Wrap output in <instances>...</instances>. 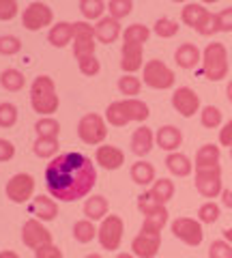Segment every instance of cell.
<instances>
[{
    "label": "cell",
    "mask_w": 232,
    "mask_h": 258,
    "mask_svg": "<svg viewBox=\"0 0 232 258\" xmlns=\"http://www.w3.org/2000/svg\"><path fill=\"white\" fill-rule=\"evenodd\" d=\"M97 183V170L91 157L82 153H62L45 168V187L62 203L86 198Z\"/></svg>",
    "instance_id": "cell-1"
},
{
    "label": "cell",
    "mask_w": 232,
    "mask_h": 258,
    "mask_svg": "<svg viewBox=\"0 0 232 258\" xmlns=\"http://www.w3.org/2000/svg\"><path fill=\"white\" fill-rule=\"evenodd\" d=\"M30 103H33V110L39 114L50 116L58 110V95H56V86L54 80L50 76H39L35 78L33 86H30Z\"/></svg>",
    "instance_id": "cell-2"
},
{
    "label": "cell",
    "mask_w": 232,
    "mask_h": 258,
    "mask_svg": "<svg viewBox=\"0 0 232 258\" xmlns=\"http://www.w3.org/2000/svg\"><path fill=\"white\" fill-rule=\"evenodd\" d=\"M202 74L211 82H219L228 76V52L226 45L215 41L209 43L202 52Z\"/></svg>",
    "instance_id": "cell-3"
},
{
    "label": "cell",
    "mask_w": 232,
    "mask_h": 258,
    "mask_svg": "<svg viewBox=\"0 0 232 258\" xmlns=\"http://www.w3.org/2000/svg\"><path fill=\"white\" fill-rule=\"evenodd\" d=\"M181 20H183V24L191 26L202 37H209V35H215V32H217V28H215V13H211L200 3H187L183 7Z\"/></svg>",
    "instance_id": "cell-4"
},
{
    "label": "cell",
    "mask_w": 232,
    "mask_h": 258,
    "mask_svg": "<svg viewBox=\"0 0 232 258\" xmlns=\"http://www.w3.org/2000/svg\"><path fill=\"white\" fill-rule=\"evenodd\" d=\"M142 80H144V84L150 86V88H155V91H168V88H172L174 86V71L168 67V64L164 60H148L146 64H144V69H142Z\"/></svg>",
    "instance_id": "cell-5"
},
{
    "label": "cell",
    "mask_w": 232,
    "mask_h": 258,
    "mask_svg": "<svg viewBox=\"0 0 232 258\" xmlns=\"http://www.w3.org/2000/svg\"><path fill=\"white\" fill-rule=\"evenodd\" d=\"M123 232H125V224L121 215H108L106 220H101V226L97 228V239L103 249L114 252L121 247L123 241Z\"/></svg>",
    "instance_id": "cell-6"
},
{
    "label": "cell",
    "mask_w": 232,
    "mask_h": 258,
    "mask_svg": "<svg viewBox=\"0 0 232 258\" xmlns=\"http://www.w3.org/2000/svg\"><path fill=\"white\" fill-rule=\"evenodd\" d=\"M78 136L80 140H82L84 144H101L103 140H106L108 136V127H106V120H103L101 114H95V112H91V114H84L82 118H80L78 123Z\"/></svg>",
    "instance_id": "cell-7"
},
{
    "label": "cell",
    "mask_w": 232,
    "mask_h": 258,
    "mask_svg": "<svg viewBox=\"0 0 232 258\" xmlns=\"http://www.w3.org/2000/svg\"><path fill=\"white\" fill-rule=\"evenodd\" d=\"M196 189L204 198H217L221 196V166L209 168H196Z\"/></svg>",
    "instance_id": "cell-8"
},
{
    "label": "cell",
    "mask_w": 232,
    "mask_h": 258,
    "mask_svg": "<svg viewBox=\"0 0 232 258\" xmlns=\"http://www.w3.org/2000/svg\"><path fill=\"white\" fill-rule=\"evenodd\" d=\"M95 26L89 22H73V54L75 58H86V56H95Z\"/></svg>",
    "instance_id": "cell-9"
},
{
    "label": "cell",
    "mask_w": 232,
    "mask_h": 258,
    "mask_svg": "<svg viewBox=\"0 0 232 258\" xmlns=\"http://www.w3.org/2000/svg\"><path fill=\"white\" fill-rule=\"evenodd\" d=\"M172 235L191 247H198L204 239L202 224L198 220H191V217H177V220L172 222Z\"/></svg>",
    "instance_id": "cell-10"
},
{
    "label": "cell",
    "mask_w": 232,
    "mask_h": 258,
    "mask_svg": "<svg viewBox=\"0 0 232 258\" xmlns=\"http://www.w3.org/2000/svg\"><path fill=\"white\" fill-rule=\"evenodd\" d=\"M33 191H35V179L33 174L28 172H18L13 174L9 183H7V198L11 200V203H28L30 198H33Z\"/></svg>",
    "instance_id": "cell-11"
},
{
    "label": "cell",
    "mask_w": 232,
    "mask_h": 258,
    "mask_svg": "<svg viewBox=\"0 0 232 258\" xmlns=\"http://www.w3.org/2000/svg\"><path fill=\"white\" fill-rule=\"evenodd\" d=\"M54 20V13L50 9V5L45 3H30L22 13V24L26 30H41L45 26H50Z\"/></svg>",
    "instance_id": "cell-12"
},
{
    "label": "cell",
    "mask_w": 232,
    "mask_h": 258,
    "mask_svg": "<svg viewBox=\"0 0 232 258\" xmlns=\"http://www.w3.org/2000/svg\"><path fill=\"white\" fill-rule=\"evenodd\" d=\"M22 241H24V245L33 247L37 252L43 245H52V232L39 220H26L22 226Z\"/></svg>",
    "instance_id": "cell-13"
},
{
    "label": "cell",
    "mask_w": 232,
    "mask_h": 258,
    "mask_svg": "<svg viewBox=\"0 0 232 258\" xmlns=\"http://www.w3.org/2000/svg\"><path fill=\"white\" fill-rule=\"evenodd\" d=\"M172 106H174V110H177L181 116L189 118V116H194L196 112L200 110V97H198V93L194 91V88L181 86L172 95Z\"/></svg>",
    "instance_id": "cell-14"
},
{
    "label": "cell",
    "mask_w": 232,
    "mask_h": 258,
    "mask_svg": "<svg viewBox=\"0 0 232 258\" xmlns=\"http://www.w3.org/2000/svg\"><path fill=\"white\" fill-rule=\"evenodd\" d=\"M159 245H162V235L140 232V235L133 237V241H131V254L138 258H155L159 254Z\"/></svg>",
    "instance_id": "cell-15"
},
{
    "label": "cell",
    "mask_w": 232,
    "mask_h": 258,
    "mask_svg": "<svg viewBox=\"0 0 232 258\" xmlns=\"http://www.w3.org/2000/svg\"><path fill=\"white\" fill-rule=\"evenodd\" d=\"M142 56H144V45L140 43H123L121 50V69L127 76H133L135 71L142 67Z\"/></svg>",
    "instance_id": "cell-16"
},
{
    "label": "cell",
    "mask_w": 232,
    "mask_h": 258,
    "mask_svg": "<svg viewBox=\"0 0 232 258\" xmlns=\"http://www.w3.org/2000/svg\"><path fill=\"white\" fill-rule=\"evenodd\" d=\"M95 161L106 168V170H118L125 164V153L118 147H112V144H103V147L97 149L95 153Z\"/></svg>",
    "instance_id": "cell-17"
},
{
    "label": "cell",
    "mask_w": 232,
    "mask_h": 258,
    "mask_svg": "<svg viewBox=\"0 0 232 258\" xmlns=\"http://www.w3.org/2000/svg\"><path fill=\"white\" fill-rule=\"evenodd\" d=\"M95 37H97L99 43H114L118 37H121V22L114 20V18H101L97 22V26H95Z\"/></svg>",
    "instance_id": "cell-18"
},
{
    "label": "cell",
    "mask_w": 232,
    "mask_h": 258,
    "mask_svg": "<svg viewBox=\"0 0 232 258\" xmlns=\"http://www.w3.org/2000/svg\"><path fill=\"white\" fill-rule=\"evenodd\" d=\"M155 140H157V144H159V149H164V151H168V153H177V149L183 144V134H181L179 127H174V125H164V127H159Z\"/></svg>",
    "instance_id": "cell-19"
},
{
    "label": "cell",
    "mask_w": 232,
    "mask_h": 258,
    "mask_svg": "<svg viewBox=\"0 0 232 258\" xmlns=\"http://www.w3.org/2000/svg\"><path fill=\"white\" fill-rule=\"evenodd\" d=\"M153 140L155 136L150 132V127H138L131 136V151L135 153L138 157H146L150 151H153Z\"/></svg>",
    "instance_id": "cell-20"
},
{
    "label": "cell",
    "mask_w": 232,
    "mask_h": 258,
    "mask_svg": "<svg viewBox=\"0 0 232 258\" xmlns=\"http://www.w3.org/2000/svg\"><path fill=\"white\" fill-rule=\"evenodd\" d=\"M174 60L181 69H194L198 62H202V54L194 43H183L174 52Z\"/></svg>",
    "instance_id": "cell-21"
},
{
    "label": "cell",
    "mask_w": 232,
    "mask_h": 258,
    "mask_svg": "<svg viewBox=\"0 0 232 258\" xmlns=\"http://www.w3.org/2000/svg\"><path fill=\"white\" fill-rule=\"evenodd\" d=\"M30 211L39 217V222H52L58 215V205L47 196H37L30 205Z\"/></svg>",
    "instance_id": "cell-22"
},
{
    "label": "cell",
    "mask_w": 232,
    "mask_h": 258,
    "mask_svg": "<svg viewBox=\"0 0 232 258\" xmlns=\"http://www.w3.org/2000/svg\"><path fill=\"white\" fill-rule=\"evenodd\" d=\"M71 39H73V24L69 22H58L54 24L47 32V41H50L54 47H65Z\"/></svg>",
    "instance_id": "cell-23"
},
{
    "label": "cell",
    "mask_w": 232,
    "mask_h": 258,
    "mask_svg": "<svg viewBox=\"0 0 232 258\" xmlns=\"http://www.w3.org/2000/svg\"><path fill=\"white\" fill-rule=\"evenodd\" d=\"M166 168L170 170L174 176H189L191 170H194V164H191V159L187 155H183V153H170V155L166 157Z\"/></svg>",
    "instance_id": "cell-24"
},
{
    "label": "cell",
    "mask_w": 232,
    "mask_h": 258,
    "mask_svg": "<svg viewBox=\"0 0 232 258\" xmlns=\"http://www.w3.org/2000/svg\"><path fill=\"white\" fill-rule=\"evenodd\" d=\"M84 215H86V220H91V222L106 220L108 217V200L103 196H91L84 203Z\"/></svg>",
    "instance_id": "cell-25"
},
{
    "label": "cell",
    "mask_w": 232,
    "mask_h": 258,
    "mask_svg": "<svg viewBox=\"0 0 232 258\" xmlns=\"http://www.w3.org/2000/svg\"><path fill=\"white\" fill-rule=\"evenodd\" d=\"M129 174H131V181L142 185V187L144 185L155 183V168H153V164H148V161H144V159L135 161V164L131 166Z\"/></svg>",
    "instance_id": "cell-26"
},
{
    "label": "cell",
    "mask_w": 232,
    "mask_h": 258,
    "mask_svg": "<svg viewBox=\"0 0 232 258\" xmlns=\"http://www.w3.org/2000/svg\"><path fill=\"white\" fill-rule=\"evenodd\" d=\"M219 147L215 144H202L196 153V164L194 168H209V166H219Z\"/></svg>",
    "instance_id": "cell-27"
},
{
    "label": "cell",
    "mask_w": 232,
    "mask_h": 258,
    "mask_svg": "<svg viewBox=\"0 0 232 258\" xmlns=\"http://www.w3.org/2000/svg\"><path fill=\"white\" fill-rule=\"evenodd\" d=\"M166 224H168V209L164 207V209H159L157 213H150V215L144 217L140 232H146V235H162Z\"/></svg>",
    "instance_id": "cell-28"
},
{
    "label": "cell",
    "mask_w": 232,
    "mask_h": 258,
    "mask_svg": "<svg viewBox=\"0 0 232 258\" xmlns=\"http://www.w3.org/2000/svg\"><path fill=\"white\" fill-rule=\"evenodd\" d=\"M148 191L153 194L159 205L166 207V203H170L172 196H174V181H170V179H155L153 187H150Z\"/></svg>",
    "instance_id": "cell-29"
},
{
    "label": "cell",
    "mask_w": 232,
    "mask_h": 258,
    "mask_svg": "<svg viewBox=\"0 0 232 258\" xmlns=\"http://www.w3.org/2000/svg\"><path fill=\"white\" fill-rule=\"evenodd\" d=\"M0 84H3L5 91H11V93H18L26 84V78H24L22 71L18 69H5L0 74Z\"/></svg>",
    "instance_id": "cell-30"
},
{
    "label": "cell",
    "mask_w": 232,
    "mask_h": 258,
    "mask_svg": "<svg viewBox=\"0 0 232 258\" xmlns=\"http://www.w3.org/2000/svg\"><path fill=\"white\" fill-rule=\"evenodd\" d=\"M35 129H37V138H56L58 140L60 123L52 116H43L35 123Z\"/></svg>",
    "instance_id": "cell-31"
},
{
    "label": "cell",
    "mask_w": 232,
    "mask_h": 258,
    "mask_svg": "<svg viewBox=\"0 0 232 258\" xmlns=\"http://www.w3.org/2000/svg\"><path fill=\"white\" fill-rule=\"evenodd\" d=\"M73 239L78 243H91V241L97 237V228H95V224L91 220H80L73 224Z\"/></svg>",
    "instance_id": "cell-32"
},
{
    "label": "cell",
    "mask_w": 232,
    "mask_h": 258,
    "mask_svg": "<svg viewBox=\"0 0 232 258\" xmlns=\"http://www.w3.org/2000/svg\"><path fill=\"white\" fill-rule=\"evenodd\" d=\"M148 37H150V30H148V26H144V24H131V26H127L125 32H123L125 43H140V45H144L148 41Z\"/></svg>",
    "instance_id": "cell-33"
},
{
    "label": "cell",
    "mask_w": 232,
    "mask_h": 258,
    "mask_svg": "<svg viewBox=\"0 0 232 258\" xmlns=\"http://www.w3.org/2000/svg\"><path fill=\"white\" fill-rule=\"evenodd\" d=\"M108 9L106 3H101V0H82L80 3V11H82L84 20H101L103 18V11Z\"/></svg>",
    "instance_id": "cell-34"
},
{
    "label": "cell",
    "mask_w": 232,
    "mask_h": 258,
    "mask_svg": "<svg viewBox=\"0 0 232 258\" xmlns=\"http://www.w3.org/2000/svg\"><path fill=\"white\" fill-rule=\"evenodd\" d=\"M56 151H58V140L56 138H37L33 144V153L41 159L56 155Z\"/></svg>",
    "instance_id": "cell-35"
},
{
    "label": "cell",
    "mask_w": 232,
    "mask_h": 258,
    "mask_svg": "<svg viewBox=\"0 0 232 258\" xmlns=\"http://www.w3.org/2000/svg\"><path fill=\"white\" fill-rule=\"evenodd\" d=\"M221 110L215 108V106H204L202 112H200V123H202L206 129H217L221 125Z\"/></svg>",
    "instance_id": "cell-36"
},
{
    "label": "cell",
    "mask_w": 232,
    "mask_h": 258,
    "mask_svg": "<svg viewBox=\"0 0 232 258\" xmlns=\"http://www.w3.org/2000/svg\"><path fill=\"white\" fill-rule=\"evenodd\" d=\"M140 88H142V82H140V78H135V76H123L118 80V91L125 95V99H135Z\"/></svg>",
    "instance_id": "cell-37"
},
{
    "label": "cell",
    "mask_w": 232,
    "mask_h": 258,
    "mask_svg": "<svg viewBox=\"0 0 232 258\" xmlns=\"http://www.w3.org/2000/svg\"><path fill=\"white\" fill-rule=\"evenodd\" d=\"M219 213H221L219 205L213 203V200H209V203H204L202 207L198 209V222L200 224H215L219 220Z\"/></svg>",
    "instance_id": "cell-38"
},
{
    "label": "cell",
    "mask_w": 232,
    "mask_h": 258,
    "mask_svg": "<svg viewBox=\"0 0 232 258\" xmlns=\"http://www.w3.org/2000/svg\"><path fill=\"white\" fill-rule=\"evenodd\" d=\"M131 9H133L131 0H110L108 3V13H110V18H114V20L127 18V15L131 13Z\"/></svg>",
    "instance_id": "cell-39"
},
{
    "label": "cell",
    "mask_w": 232,
    "mask_h": 258,
    "mask_svg": "<svg viewBox=\"0 0 232 258\" xmlns=\"http://www.w3.org/2000/svg\"><path fill=\"white\" fill-rule=\"evenodd\" d=\"M179 22H174V20H170V18H159L157 22H155V35L157 37H162V39H170V37H174L179 32Z\"/></svg>",
    "instance_id": "cell-40"
},
{
    "label": "cell",
    "mask_w": 232,
    "mask_h": 258,
    "mask_svg": "<svg viewBox=\"0 0 232 258\" xmlns=\"http://www.w3.org/2000/svg\"><path fill=\"white\" fill-rule=\"evenodd\" d=\"M138 209H140V213L146 217L150 213H157L159 209H164V205H159L150 191H144V194H140V196H138Z\"/></svg>",
    "instance_id": "cell-41"
},
{
    "label": "cell",
    "mask_w": 232,
    "mask_h": 258,
    "mask_svg": "<svg viewBox=\"0 0 232 258\" xmlns=\"http://www.w3.org/2000/svg\"><path fill=\"white\" fill-rule=\"evenodd\" d=\"M15 123H18V108H15L13 103H9V101L0 103V127L9 129Z\"/></svg>",
    "instance_id": "cell-42"
},
{
    "label": "cell",
    "mask_w": 232,
    "mask_h": 258,
    "mask_svg": "<svg viewBox=\"0 0 232 258\" xmlns=\"http://www.w3.org/2000/svg\"><path fill=\"white\" fill-rule=\"evenodd\" d=\"M22 50V41L13 35H3L0 37V54L3 56H13Z\"/></svg>",
    "instance_id": "cell-43"
},
{
    "label": "cell",
    "mask_w": 232,
    "mask_h": 258,
    "mask_svg": "<svg viewBox=\"0 0 232 258\" xmlns=\"http://www.w3.org/2000/svg\"><path fill=\"white\" fill-rule=\"evenodd\" d=\"M215 28L217 32H232V7L215 13Z\"/></svg>",
    "instance_id": "cell-44"
},
{
    "label": "cell",
    "mask_w": 232,
    "mask_h": 258,
    "mask_svg": "<svg viewBox=\"0 0 232 258\" xmlns=\"http://www.w3.org/2000/svg\"><path fill=\"white\" fill-rule=\"evenodd\" d=\"M209 256L211 258H232V245L226 239L213 241L211 247H209Z\"/></svg>",
    "instance_id": "cell-45"
},
{
    "label": "cell",
    "mask_w": 232,
    "mask_h": 258,
    "mask_svg": "<svg viewBox=\"0 0 232 258\" xmlns=\"http://www.w3.org/2000/svg\"><path fill=\"white\" fill-rule=\"evenodd\" d=\"M78 67H80V71H82L84 76L93 78V76H97L99 71H101V62L95 58V56H86V58H80L78 60Z\"/></svg>",
    "instance_id": "cell-46"
},
{
    "label": "cell",
    "mask_w": 232,
    "mask_h": 258,
    "mask_svg": "<svg viewBox=\"0 0 232 258\" xmlns=\"http://www.w3.org/2000/svg\"><path fill=\"white\" fill-rule=\"evenodd\" d=\"M18 11H20V5L15 0H0V20L3 22L13 20Z\"/></svg>",
    "instance_id": "cell-47"
},
{
    "label": "cell",
    "mask_w": 232,
    "mask_h": 258,
    "mask_svg": "<svg viewBox=\"0 0 232 258\" xmlns=\"http://www.w3.org/2000/svg\"><path fill=\"white\" fill-rule=\"evenodd\" d=\"M35 258H62V252H60V249L52 243V245H43V247H39L37 252H35Z\"/></svg>",
    "instance_id": "cell-48"
},
{
    "label": "cell",
    "mask_w": 232,
    "mask_h": 258,
    "mask_svg": "<svg viewBox=\"0 0 232 258\" xmlns=\"http://www.w3.org/2000/svg\"><path fill=\"white\" fill-rule=\"evenodd\" d=\"M13 155H15L13 142L0 138V161H9V159H13Z\"/></svg>",
    "instance_id": "cell-49"
},
{
    "label": "cell",
    "mask_w": 232,
    "mask_h": 258,
    "mask_svg": "<svg viewBox=\"0 0 232 258\" xmlns=\"http://www.w3.org/2000/svg\"><path fill=\"white\" fill-rule=\"evenodd\" d=\"M219 144L232 149V120H228V123L219 129Z\"/></svg>",
    "instance_id": "cell-50"
},
{
    "label": "cell",
    "mask_w": 232,
    "mask_h": 258,
    "mask_svg": "<svg viewBox=\"0 0 232 258\" xmlns=\"http://www.w3.org/2000/svg\"><path fill=\"white\" fill-rule=\"evenodd\" d=\"M221 203H223V207L232 209V189H223L221 191Z\"/></svg>",
    "instance_id": "cell-51"
},
{
    "label": "cell",
    "mask_w": 232,
    "mask_h": 258,
    "mask_svg": "<svg viewBox=\"0 0 232 258\" xmlns=\"http://www.w3.org/2000/svg\"><path fill=\"white\" fill-rule=\"evenodd\" d=\"M0 258H20V256L11 252V249H5V252H0Z\"/></svg>",
    "instance_id": "cell-52"
},
{
    "label": "cell",
    "mask_w": 232,
    "mask_h": 258,
    "mask_svg": "<svg viewBox=\"0 0 232 258\" xmlns=\"http://www.w3.org/2000/svg\"><path fill=\"white\" fill-rule=\"evenodd\" d=\"M223 239L228 241V243L232 245V228H228V230H223Z\"/></svg>",
    "instance_id": "cell-53"
},
{
    "label": "cell",
    "mask_w": 232,
    "mask_h": 258,
    "mask_svg": "<svg viewBox=\"0 0 232 258\" xmlns=\"http://www.w3.org/2000/svg\"><path fill=\"white\" fill-rule=\"evenodd\" d=\"M226 95H228V99L232 103V82H228V88H226Z\"/></svg>",
    "instance_id": "cell-54"
},
{
    "label": "cell",
    "mask_w": 232,
    "mask_h": 258,
    "mask_svg": "<svg viewBox=\"0 0 232 258\" xmlns=\"http://www.w3.org/2000/svg\"><path fill=\"white\" fill-rule=\"evenodd\" d=\"M116 258H135V256H133V254H125V252H123V254H118Z\"/></svg>",
    "instance_id": "cell-55"
},
{
    "label": "cell",
    "mask_w": 232,
    "mask_h": 258,
    "mask_svg": "<svg viewBox=\"0 0 232 258\" xmlns=\"http://www.w3.org/2000/svg\"><path fill=\"white\" fill-rule=\"evenodd\" d=\"M86 258H101V256H99V254H89Z\"/></svg>",
    "instance_id": "cell-56"
},
{
    "label": "cell",
    "mask_w": 232,
    "mask_h": 258,
    "mask_svg": "<svg viewBox=\"0 0 232 258\" xmlns=\"http://www.w3.org/2000/svg\"><path fill=\"white\" fill-rule=\"evenodd\" d=\"M230 157H232V149H230Z\"/></svg>",
    "instance_id": "cell-57"
}]
</instances>
